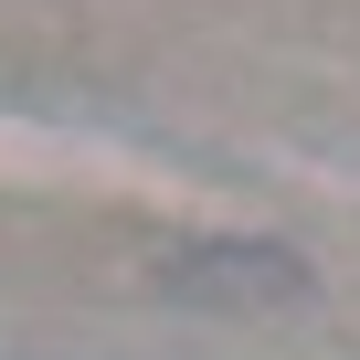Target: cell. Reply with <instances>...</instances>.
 <instances>
[{
  "mask_svg": "<svg viewBox=\"0 0 360 360\" xmlns=\"http://www.w3.org/2000/svg\"><path fill=\"white\" fill-rule=\"evenodd\" d=\"M159 286H180V297H307V265L286 255V244H202V255H169L159 265Z\"/></svg>",
  "mask_w": 360,
  "mask_h": 360,
  "instance_id": "1",
  "label": "cell"
}]
</instances>
